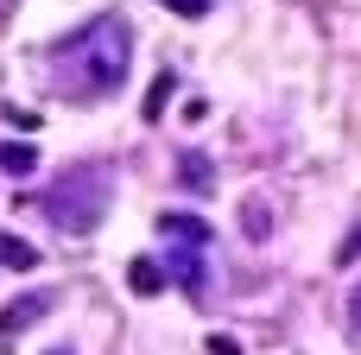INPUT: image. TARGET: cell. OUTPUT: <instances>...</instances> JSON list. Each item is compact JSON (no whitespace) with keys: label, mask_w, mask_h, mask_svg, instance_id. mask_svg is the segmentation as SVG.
I'll return each mask as SVG.
<instances>
[{"label":"cell","mask_w":361,"mask_h":355,"mask_svg":"<svg viewBox=\"0 0 361 355\" xmlns=\"http://www.w3.org/2000/svg\"><path fill=\"white\" fill-rule=\"evenodd\" d=\"M127 64H133V25L121 13H102L63 44H51V89L70 102H102L127 83Z\"/></svg>","instance_id":"cell-1"},{"label":"cell","mask_w":361,"mask_h":355,"mask_svg":"<svg viewBox=\"0 0 361 355\" xmlns=\"http://www.w3.org/2000/svg\"><path fill=\"white\" fill-rule=\"evenodd\" d=\"M108 172L102 165H70L51 191H44V216L63 229V235H95V222L108 216Z\"/></svg>","instance_id":"cell-2"},{"label":"cell","mask_w":361,"mask_h":355,"mask_svg":"<svg viewBox=\"0 0 361 355\" xmlns=\"http://www.w3.org/2000/svg\"><path fill=\"white\" fill-rule=\"evenodd\" d=\"M51 305H57L51 292H25V299H13V305L0 311V337H25V330H32V324H38Z\"/></svg>","instance_id":"cell-3"},{"label":"cell","mask_w":361,"mask_h":355,"mask_svg":"<svg viewBox=\"0 0 361 355\" xmlns=\"http://www.w3.org/2000/svg\"><path fill=\"white\" fill-rule=\"evenodd\" d=\"M165 279H178L190 299H203V248L178 241V254H165Z\"/></svg>","instance_id":"cell-4"},{"label":"cell","mask_w":361,"mask_h":355,"mask_svg":"<svg viewBox=\"0 0 361 355\" xmlns=\"http://www.w3.org/2000/svg\"><path fill=\"white\" fill-rule=\"evenodd\" d=\"M159 235H165V241H190V248H203V241H209V222H197V216H159Z\"/></svg>","instance_id":"cell-5"},{"label":"cell","mask_w":361,"mask_h":355,"mask_svg":"<svg viewBox=\"0 0 361 355\" xmlns=\"http://www.w3.org/2000/svg\"><path fill=\"white\" fill-rule=\"evenodd\" d=\"M127 286H133V292H140V299H159V292H165V267H159V260H146V254H140V260H133V267H127Z\"/></svg>","instance_id":"cell-6"},{"label":"cell","mask_w":361,"mask_h":355,"mask_svg":"<svg viewBox=\"0 0 361 355\" xmlns=\"http://www.w3.org/2000/svg\"><path fill=\"white\" fill-rule=\"evenodd\" d=\"M0 172H13V178L38 172V146L32 140H0Z\"/></svg>","instance_id":"cell-7"},{"label":"cell","mask_w":361,"mask_h":355,"mask_svg":"<svg viewBox=\"0 0 361 355\" xmlns=\"http://www.w3.org/2000/svg\"><path fill=\"white\" fill-rule=\"evenodd\" d=\"M0 267L25 273V267H38V248H32L25 235H0Z\"/></svg>","instance_id":"cell-8"},{"label":"cell","mask_w":361,"mask_h":355,"mask_svg":"<svg viewBox=\"0 0 361 355\" xmlns=\"http://www.w3.org/2000/svg\"><path fill=\"white\" fill-rule=\"evenodd\" d=\"M171 95H178V76H171V70H159V76H152V89H146V108H140V114H146V121H159Z\"/></svg>","instance_id":"cell-9"},{"label":"cell","mask_w":361,"mask_h":355,"mask_svg":"<svg viewBox=\"0 0 361 355\" xmlns=\"http://www.w3.org/2000/svg\"><path fill=\"white\" fill-rule=\"evenodd\" d=\"M178 178H184L190 191H216V172H209L203 152H184V159H178Z\"/></svg>","instance_id":"cell-10"},{"label":"cell","mask_w":361,"mask_h":355,"mask_svg":"<svg viewBox=\"0 0 361 355\" xmlns=\"http://www.w3.org/2000/svg\"><path fill=\"white\" fill-rule=\"evenodd\" d=\"M159 6H165V13H178V19H203L216 0H159Z\"/></svg>","instance_id":"cell-11"},{"label":"cell","mask_w":361,"mask_h":355,"mask_svg":"<svg viewBox=\"0 0 361 355\" xmlns=\"http://www.w3.org/2000/svg\"><path fill=\"white\" fill-rule=\"evenodd\" d=\"M267 229H273V216H267V210H260V203H247V235H254V241H260V235H267Z\"/></svg>","instance_id":"cell-12"},{"label":"cell","mask_w":361,"mask_h":355,"mask_svg":"<svg viewBox=\"0 0 361 355\" xmlns=\"http://www.w3.org/2000/svg\"><path fill=\"white\" fill-rule=\"evenodd\" d=\"M209 355H241V343L235 337H209Z\"/></svg>","instance_id":"cell-13"},{"label":"cell","mask_w":361,"mask_h":355,"mask_svg":"<svg viewBox=\"0 0 361 355\" xmlns=\"http://www.w3.org/2000/svg\"><path fill=\"white\" fill-rule=\"evenodd\" d=\"M349 330H355V337H361V286H355V292H349Z\"/></svg>","instance_id":"cell-14"},{"label":"cell","mask_w":361,"mask_h":355,"mask_svg":"<svg viewBox=\"0 0 361 355\" xmlns=\"http://www.w3.org/2000/svg\"><path fill=\"white\" fill-rule=\"evenodd\" d=\"M355 254H361V229L349 235V241H343V260H355Z\"/></svg>","instance_id":"cell-15"},{"label":"cell","mask_w":361,"mask_h":355,"mask_svg":"<svg viewBox=\"0 0 361 355\" xmlns=\"http://www.w3.org/2000/svg\"><path fill=\"white\" fill-rule=\"evenodd\" d=\"M51 355H70V349H51Z\"/></svg>","instance_id":"cell-16"}]
</instances>
